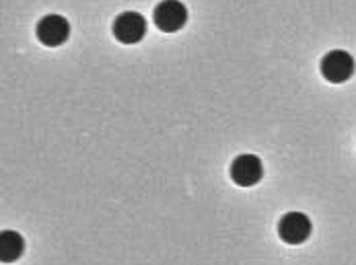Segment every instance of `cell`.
<instances>
[{"label":"cell","mask_w":356,"mask_h":265,"mask_svg":"<svg viewBox=\"0 0 356 265\" xmlns=\"http://www.w3.org/2000/svg\"><path fill=\"white\" fill-rule=\"evenodd\" d=\"M313 232V222L303 212L284 214L278 222V237L286 245H301Z\"/></svg>","instance_id":"4"},{"label":"cell","mask_w":356,"mask_h":265,"mask_svg":"<svg viewBox=\"0 0 356 265\" xmlns=\"http://www.w3.org/2000/svg\"><path fill=\"white\" fill-rule=\"evenodd\" d=\"M355 58L344 50H332L321 58V76L332 85H342L355 74Z\"/></svg>","instance_id":"1"},{"label":"cell","mask_w":356,"mask_h":265,"mask_svg":"<svg viewBox=\"0 0 356 265\" xmlns=\"http://www.w3.org/2000/svg\"><path fill=\"white\" fill-rule=\"evenodd\" d=\"M35 35H38V40L44 46L58 48V46L68 42V37H70V23L62 15H46L35 25Z\"/></svg>","instance_id":"5"},{"label":"cell","mask_w":356,"mask_h":265,"mask_svg":"<svg viewBox=\"0 0 356 265\" xmlns=\"http://www.w3.org/2000/svg\"><path fill=\"white\" fill-rule=\"evenodd\" d=\"M25 251V241L15 230L0 232V259L2 264H15Z\"/></svg>","instance_id":"7"},{"label":"cell","mask_w":356,"mask_h":265,"mask_svg":"<svg viewBox=\"0 0 356 265\" xmlns=\"http://www.w3.org/2000/svg\"><path fill=\"white\" fill-rule=\"evenodd\" d=\"M264 177V164L255 155H239L231 162V179L239 187H252Z\"/></svg>","instance_id":"6"},{"label":"cell","mask_w":356,"mask_h":265,"mask_svg":"<svg viewBox=\"0 0 356 265\" xmlns=\"http://www.w3.org/2000/svg\"><path fill=\"white\" fill-rule=\"evenodd\" d=\"M111 31L120 44H126V46L138 44L147 35V19L136 10H126L115 17Z\"/></svg>","instance_id":"3"},{"label":"cell","mask_w":356,"mask_h":265,"mask_svg":"<svg viewBox=\"0 0 356 265\" xmlns=\"http://www.w3.org/2000/svg\"><path fill=\"white\" fill-rule=\"evenodd\" d=\"M153 21L159 31L177 33L188 23V8L179 0H161L153 10Z\"/></svg>","instance_id":"2"}]
</instances>
